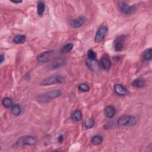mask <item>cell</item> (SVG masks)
I'll return each instance as SVG.
<instances>
[{
	"label": "cell",
	"instance_id": "obj_8",
	"mask_svg": "<svg viewBox=\"0 0 152 152\" xmlns=\"http://www.w3.org/2000/svg\"><path fill=\"white\" fill-rule=\"evenodd\" d=\"M118 6H119L120 11L123 14H126V15L131 14L134 13V11L136 10V9L134 6L128 5L125 1H120Z\"/></svg>",
	"mask_w": 152,
	"mask_h": 152
},
{
	"label": "cell",
	"instance_id": "obj_14",
	"mask_svg": "<svg viewBox=\"0 0 152 152\" xmlns=\"http://www.w3.org/2000/svg\"><path fill=\"white\" fill-rule=\"evenodd\" d=\"M146 85V81L143 78H137L132 82V86L137 88H141Z\"/></svg>",
	"mask_w": 152,
	"mask_h": 152
},
{
	"label": "cell",
	"instance_id": "obj_16",
	"mask_svg": "<svg viewBox=\"0 0 152 152\" xmlns=\"http://www.w3.org/2000/svg\"><path fill=\"white\" fill-rule=\"evenodd\" d=\"M45 10V4L42 1H39L37 4V15L42 17Z\"/></svg>",
	"mask_w": 152,
	"mask_h": 152
},
{
	"label": "cell",
	"instance_id": "obj_1",
	"mask_svg": "<svg viewBox=\"0 0 152 152\" xmlns=\"http://www.w3.org/2000/svg\"><path fill=\"white\" fill-rule=\"evenodd\" d=\"M62 95V92L60 90H55L43 93L38 95L36 98V100L39 103H45L49 102L51 100L59 98Z\"/></svg>",
	"mask_w": 152,
	"mask_h": 152
},
{
	"label": "cell",
	"instance_id": "obj_2",
	"mask_svg": "<svg viewBox=\"0 0 152 152\" xmlns=\"http://www.w3.org/2000/svg\"><path fill=\"white\" fill-rule=\"evenodd\" d=\"M65 82V80L62 75H55L43 80L41 83V85L43 86H47L56 84H62L64 83Z\"/></svg>",
	"mask_w": 152,
	"mask_h": 152
},
{
	"label": "cell",
	"instance_id": "obj_26",
	"mask_svg": "<svg viewBox=\"0 0 152 152\" xmlns=\"http://www.w3.org/2000/svg\"><path fill=\"white\" fill-rule=\"evenodd\" d=\"M63 140H64V136H63V135L60 134V135L58 136V141L59 143H61L63 141Z\"/></svg>",
	"mask_w": 152,
	"mask_h": 152
},
{
	"label": "cell",
	"instance_id": "obj_4",
	"mask_svg": "<svg viewBox=\"0 0 152 152\" xmlns=\"http://www.w3.org/2000/svg\"><path fill=\"white\" fill-rule=\"evenodd\" d=\"M137 123V119L136 117L130 115H123L118 121V124L121 126H132Z\"/></svg>",
	"mask_w": 152,
	"mask_h": 152
},
{
	"label": "cell",
	"instance_id": "obj_19",
	"mask_svg": "<svg viewBox=\"0 0 152 152\" xmlns=\"http://www.w3.org/2000/svg\"><path fill=\"white\" fill-rule=\"evenodd\" d=\"M102 141H103V137L99 135H96L92 137L91 139V143L95 146L100 144L102 143Z\"/></svg>",
	"mask_w": 152,
	"mask_h": 152
},
{
	"label": "cell",
	"instance_id": "obj_17",
	"mask_svg": "<svg viewBox=\"0 0 152 152\" xmlns=\"http://www.w3.org/2000/svg\"><path fill=\"white\" fill-rule=\"evenodd\" d=\"M26 41V36L23 34L16 36L13 39V42L16 44H23Z\"/></svg>",
	"mask_w": 152,
	"mask_h": 152
},
{
	"label": "cell",
	"instance_id": "obj_6",
	"mask_svg": "<svg viewBox=\"0 0 152 152\" xmlns=\"http://www.w3.org/2000/svg\"><path fill=\"white\" fill-rule=\"evenodd\" d=\"M126 42V37L125 35H120L117 37L113 41V48L117 52H120L124 50Z\"/></svg>",
	"mask_w": 152,
	"mask_h": 152
},
{
	"label": "cell",
	"instance_id": "obj_21",
	"mask_svg": "<svg viewBox=\"0 0 152 152\" xmlns=\"http://www.w3.org/2000/svg\"><path fill=\"white\" fill-rule=\"evenodd\" d=\"M73 47H74V45L72 44H71V43L67 44L63 47V48L61 49V52L63 54L68 53L72 49Z\"/></svg>",
	"mask_w": 152,
	"mask_h": 152
},
{
	"label": "cell",
	"instance_id": "obj_10",
	"mask_svg": "<svg viewBox=\"0 0 152 152\" xmlns=\"http://www.w3.org/2000/svg\"><path fill=\"white\" fill-rule=\"evenodd\" d=\"M113 89L116 94L120 96H125L128 93L127 89L121 84L115 85L113 86Z\"/></svg>",
	"mask_w": 152,
	"mask_h": 152
},
{
	"label": "cell",
	"instance_id": "obj_11",
	"mask_svg": "<svg viewBox=\"0 0 152 152\" xmlns=\"http://www.w3.org/2000/svg\"><path fill=\"white\" fill-rule=\"evenodd\" d=\"M104 112L106 117L109 118H112L115 115L116 109L113 106H108L105 108Z\"/></svg>",
	"mask_w": 152,
	"mask_h": 152
},
{
	"label": "cell",
	"instance_id": "obj_27",
	"mask_svg": "<svg viewBox=\"0 0 152 152\" xmlns=\"http://www.w3.org/2000/svg\"><path fill=\"white\" fill-rule=\"evenodd\" d=\"M0 60H0V63L2 64L5 60V57H4V55L1 54V55H0Z\"/></svg>",
	"mask_w": 152,
	"mask_h": 152
},
{
	"label": "cell",
	"instance_id": "obj_3",
	"mask_svg": "<svg viewBox=\"0 0 152 152\" xmlns=\"http://www.w3.org/2000/svg\"><path fill=\"white\" fill-rule=\"evenodd\" d=\"M36 138L33 136H25L20 138L16 143L17 147H23L24 146H34L36 143Z\"/></svg>",
	"mask_w": 152,
	"mask_h": 152
},
{
	"label": "cell",
	"instance_id": "obj_25",
	"mask_svg": "<svg viewBox=\"0 0 152 152\" xmlns=\"http://www.w3.org/2000/svg\"><path fill=\"white\" fill-rule=\"evenodd\" d=\"M90 87L88 85L85 83H82L79 85V90L82 92H87L89 90Z\"/></svg>",
	"mask_w": 152,
	"mask_h": 152
},
{
	"label": "cell",
	"instance_id": "obj_24",
	"mask_svg": "<svg viewBox=\"0 0 152 152\" xmlns=\"http://www.w3.org/2000/svg\"><path fill=\"white\" fill-rule=\"evenodd\" d=\"M85 127L87 128V129H90L92 128V127H94L95 125V121L92 118H89L87 119L85 123Z\"/></svg>",
	"mask_w": 152,
	"mask_h": 152
},
{
	"label": "cell",
	"instance_id": "obj_23",
	"mask_svg": "<svg viewBox=\"0 0 152 152\" xmlns=\"http://www.w3.org/2000/svg\"><path fill=\"white\" fill-rule=\"evenodd\" d=\"M87 57H88V59L90 60V61H95L96 59V52L93 51L92 49H89L88 51H87Z\"/></svg>",
	"mask_w": 152,
	"mask_h": 152
},
{
	"label": "cell",
	"instance_id": "obj_7",
	"mask_svg": "<svg viewBox=\"0 0 152 152\" xmlns=\"http://www.w3.org/2000/svg\"><path fill=\"white\" fill-rule=\"evenodd\" d=\"M108 32V27L105 25L101 26L98 30L95 36V42L96 43H100L103 41Z\"/></svg>",
	"mask_w": 152,
	"mask_h": 152
},
{
	"label": "cell",
	"instance_id": "obj_22",
	"mask_svg": "<svg viewBox=\"0 0 152 152\" xmlns=\"http://www.w3.org/2000/svg\"><path fill=\"white\" fill-rule=\"evenodd\" d=\"M3 105L5 108H10L13 106V101L10 98L6 97L3 100Z\"/></svg>",
	"mask_w": 152,
	"mask_h": 152
},
{
	"label": "cell",
	"instance_id": "obj_5",
	"mask_svg": "<svg viewBox=\"0 0 152 152\" xmlns=\"http://www.w3.org/2000/svg\"><path fill=\"white\" fill-rule=\"evenodd\" d=\"M55 55V52L52 50L47 51L41 52L37 57V60L39 62L45 63L51 61Z\"/></svg>",
	"mask_w": 152,
	"mask_h": 152
},
{
	"label": "cell",
	"instance_id": "obj_13",
	"mask_svg": "<svg viewBox=\"0 0 152 152\" xmlns=\"http://www.w3.org/2000/svg\"><path fill=\"white\" fill-rule=\"evenodd\" d=\"M152 59V49L148 48L146 49L142 54V60L143 61H150Z\"/></svg>",
	"mask_w": 152,
	"mask_h": 152
},
{
	"label": "cell",
	"instance_id": "obj_20",
	"mask_svg": "<svg viewBox=\"0 0 152 152\" xmlns=\"http://www.w3.org/2000/svg\"><path fill=\"white\" fill-rule=\"evenodd\" d=\"M11 112L15 116H19L20 115V113L22 112V109L21 107L17 105H14L11 106Z\"/></svg>",
	"mask_w": 152,
	"mask_h": 152
},
{
	"label": "cell",
	"instance_id": "obj_18",
	"mask_svg": "<svg viewBox=\"0 0 152 152\" xmlns=\"http://www.w3.org/2000/svg\"><path fill=\"white\" fill-rule=\"evenodd\" d=\"M66 63V61L63 60V59H60V60H58L57 61L54 62V63H52L50 67L51 69H55V68H57L59 67H61L62 66H63L64 65H65Z\"/></svg>",
	"mask_w": 152,
	"mask_h": 152
},
{
	"label": "cell",
	"instance_id": "obj_12",
	"mask_svg": "<svg viewBox=\"0 0 152 152\" xmlns=\"http://www.w3.org/2000/svg\"><path fill=\"white\" fill-rule=\"evenodd\" d=\"M100 64L103 68L106 70H109L112 65V63L110 59L106 55H103L102 57L100 60Z\"/></svg>",
	"mask_w": 152,
	"mask_h": 152
},
{
	"label": "cell",
	"instance_id": "obj_9",
	"mask_svg": "<svg viewBox=\"0 0 152 152\" xmlns=\"http://www.w3.org/2000/svg\"><path fill=\"white\" fill-rule=\"evenodd\" d=\"M86 21V18L84 16H80L75 20H72L70 21V26L73 28L77 29L83 25Z\"/></svg>",
	"mask_w": 152,
	"mask_h": 152
},
{
	"label": "cell",
	"instance_id": "obj_28",
	"mask_svg": "<svg viewBox=\"0 0 152 152\" xmlns=\"http://www.w3.org/2000/svg\"><path fill=\"white\" fill-rule=\"evenodd\" d=\"M12 3H14V4H20V3H22V1H13V0H11V1Z\"/></svg>",
	"mask_w": 152,
	"mask_h": 152
},
{
	"label": "cell",
	"instance_id": "obj_15",
	"mask_svg": "<svg viewBox=\"0 0 152 152\" xmlns=\"http://www.w3.org/2000/svg\"><path fill=\"white\" fill-rule=\"evenodd\" d=\"M71 118L72 121H75V122L81 121L82 119V113L81 111H80L79 110H74L71 113Z\"/></svg>",
	"mask_w": 152,
	"mask_h": 152
}]
</instances>
